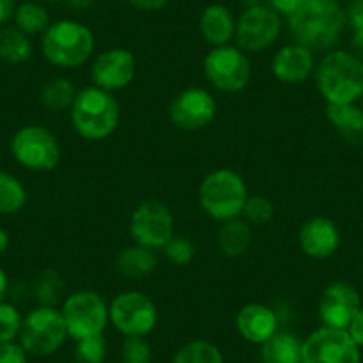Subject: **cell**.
Here are the masks:
<instances>
[{
  "label": "cell",
  "instance_id": "6da1fadb",
  "mask_svg": "<svg viewBox=\"0 0 363 363\" xmlns=\"http://www.w3.org/2000/svg\"><path fill=\"white\" fill-rule=\"evenodd\" d=\"M287 20L296 43L312 52L331 50L347 23L340 0H303Z\"/></svg>",
  "mask_w": 363,
  "mask_h": 363
},
{
  "label": "cell",
  "instance_id": "7a4b0ae2",
  "mask_svg": "<svg viewBox=\"0 0 363 363\" xmlns=\"http://www.w3.org/2000/svg\"><path fill=\"white\" fill-rule=\"evenodd\" d=\"M315 86L326 104H356L363 95V61L347 50H330L315 66Z\"/></svg>",
  "mask_w": 363,
  "mask_h": 363
},
{
  "label": "cell",
  "instance_id": "3957f363",
  "mask_svg": "<svg viewBox=\"0 0 363 363\" xmlns=\"http://www.w3.org/2000/svg\"><path fill=\"white\" fill-rule=\"evenodd\" d=\"M69 111L73 128L87 141H104L111 138L120 125V104L113 93L96 86L77 91Z\"/></svg>",
  "mask_w": 363,
  "mask_h": 363
},
{
  "label": "cell",
  "instance_id": "277c9868",
  "mask_svg": "<svg viewBox=\"0 0 363 363\" xmlns=\"http://www.w3.org/2000/svg\"><path fill=\"white\" fill-rule=\"evenodd\" d=\"M41 52L50 65L79 68L95 52V34L77 20H59L43 33Z\"/></svg>",
  "mask_w": 363,
  "mask_h": 363
},
{
  "label": "cell",
  "instance_id": "5b68a950",
  "mask_svg": "<svg viewBox=\"0 0 363 363\" xmlns=\"http://www.w3.org/2000/svg\"><path fill=\"white\" fill-rule=\"evenodd\" d=\"M247 187L244 178L237 171L221 167L201 180L198 198L208 218L216 221H230L240 218L247 200Z\"/></svg>",
  "mask_w": 363,
  "mask_h": 363
},
{
  "label": "cell",
  "instance_id": "8992f818",
  "mask_svg": "<svg viewBox=\"0 0 363 363\" xmlns=\"http://www.w3.org/2000/svg\"><path fill=\"white\" fill-rule=\"evenodd\" d=\"M68 338L61 310L55 306H38L23 317L20 345L33 356H50L65 345Z\"/></svg>",
  "mask_w": 363,
  "mask_h": 363
},
{
  "label": "cell",
  "instance_id": "52a82bcc",
  "mask_svg": "<svg viewBox=\"0 0 363 363\" xmlns=\"http://www.w3.org/2000/svg\"><path fill=\"white\" fill-rule=\"evenodd\" d=\"M61 313L68 330V337L75 342L104 335L111 320L106 299L95 291L73 292L62 303Z\"/></svg>",
  "mask_w": 363,
  "mask_h": 363
},
{
  "label": "cell",
  "instance_id": "ba28073f",
  "mask_svg": "<svg viewBox=\"0 0 363 363\" xmlns=\"http://www.w3.org/2000/svg\"><path fill=\"white\" fill-rule=\"evenodd\" d=\"M11 153L16 162L34 173H47L57 167L61 146L54 132L41 125H26L11 141Z\"/></svg>",
  "mask_w": 363,
  "mask_h": 363
},
{
  "label": "cell",
  "instance_id": "9c48e42d",
  "mask_svg": "<svg viewBox=\"0 0 363 363\" xmlns=\"http://www.w3.org/2000/svg\"><path fill=\"white\" fill-rule=\"evenodd\" d=\"M208 82L223 93H239L251 80V62L244 50L230 45L214 47L203 61Z\"/></svg>",
  "mask_w": 363,
  "mask_h": 363
},
{
  "label": "cell",
  "instance_id": "30bf717a",
  "mask_svg": "<svg viewBox=\"0 0 363 363\" xmlns=\"http://www.w3.org/2000/svg\"><path fill=\"white\" fill-rule=\"evenodd\" d=\"M157 306L145 292L125 291L113 299L109 319L125 337H146L157 326Z\"/></svg>",
  "mask_w": 363,
  "mask_h": 363
},
{
  "label": "cell",
  "instance_id": "8fae6325",
  "mask_svg": "<svg viewBox=\"0 0 363 363\" xmlns=\"http://www.w3.org/2000/svg\"><path fill=\"white\" fill-rule=\"evenodd\" d=\"M359 349L347 330L320 326L303 340L301 363H362Z\"/></svg>",
  "mask_w": 363,
  "mask_h": 363
},
{
  "label": "cell",
  "instance_id": "7c38bea8",
  "mask_svg": "<svg viewBox=\"0 0 363 363\" xmlns=\"http://www.w3.org/2000/svg\"><path fill=\"white\" fill-rule=\"evenodd\" d=\"M130 235L139 246L162 250L174 235V219L169 207L159 200L141 201L132 212Z\"/></svg>",
  "mask_w": 363,
  "mask_h": 363
},
{
  "label": "cell",
  "instance_id": "4fadbf2b",
  "mask_svg": "<svg viewBox=\"0 0 363 363\" xmlns=\"http://www.w3.org/2000/svg\"><path fill=\"white\" fill-rule=\"evenodd\" d=\"M281 33V18L269 6H250L240 15L235 27V38L239 48L250 54L267 50L277 43Z\"/></svg>",
  "mask_w": 363,
  "mask_h": 363
},
{
  "label": "cell",
  "instance_id": "5bb4252c",
  "mask_svg": "<svg viewBox=\"0 0 363 363\" xmlns=\"http://www.w3.org/2000/svg\"><path fill=\"white\" fill-rule=\"evenodd\" d=\"M218 104L208 91L187 87L169 104V120L182 130H201L214 121Z\"/></svg>",
  "mask_w": 363,
  "mask_h": 363
},
{
  "label": "cell",
  "instance_id": "9a60e30c",
  "mask_svg": "<svg viewBox=\"0 0 363 363\" xmlns=\"http://www.w3.org/2000/svg\"><path fill=\"white\" fill-rule=\"evenodd\" d=\"M135 72H138V61L130 50L109 48L102 52L91 65V80L93 86L113 93L130 86Z\"/></svg>",
  "mask_w": 363,
  "mask_h": 363
},
{
  "label": "cell",
  "instance_id": "2e32d148",
  "mask_svg": "<svg viewBox=\"0 0 363 363\" xmlns=\"http://www.w3.org/2000/svg\"><path fill=\"white\" fill-rule=\"evenodd\" d=\"M359 308V292L349 281H333L320 294L319 317L323 326L347 330Z\"/></svg>",
  "mask_w": 363,
  "mask_h": 363
},
{
  "label": "cell",
  "instance_id": "e0dca14e",
  "mask_svg": "<svg viewBox=\"0 0 363 363\" xmlns=\"http://www.w3.org/2000/svg\"><path fill=\"white\" fill-rule=\"evenodd\" d=\"M298 240L306 257L324 260L337 253L342 244V235L338 226L330 218L317 216L303 223Z\"/></svg>",
  "mask_w": 363,
  "mask_h": 363
},
{
  "label": "cell",
  "instance_id": "ac0fdd59",
  "mask_svg": "<svg viewBox=\"0 0 363 363\" xmlns=\"http://www.w3.org/2000/svg\"><path fill=\"white\" fill-rule=\"evenodd\" d=\"M315 57L310 48L299 43L285 45L272 57V73L284 84L306 82L315 72Z\"/></svg>",
  "mask_w": 363,
  "mask_h": 363
},
{
  "label": "cell",
  "instance_id": "d6986e66",
  "mask_svg": "<svg viewBox=\"0 0 363 363\" xmlns=\"http://www.w3.org/2000/svg\"><path fill=\"white\" fill-rule=\"evenodd\" d=\"M235 326L240 337L250 344L262 345L278 331V315L262 303H250L239 310Z\"/></svg>",
  "mask_w": 363,
  "mask_h": 363
},
{
  "label": "cell",
  "instance_id": "ffe728a7",
  "mask_svg": "<svg viewBox=\"0 0 363 363\" xmlns=\"http://www.w3.org/2000/svg\"><path fill=\"white\" fill-rule=\"evenodd\" d=\"M326 118L347 145H363V107L358 104H326Z\"/></svg>",
  "mask_w": 363,
  "mask_h": 363
},
{
  "label": "cell",
  "instance_id": "44dd1931",
  "mask_svg": "<svg viewBox=\"0 0 363 363\" xmlns=\"http://www.w3.org/2000/svg\"><path fill=\"white\" fill-rule=\"evenodd\" d=\"M235 20L228 8L221 4H211L200 16V33L203 40L212 47L228 45L235 36Z\"/></svg>",
  "mask_w": 363,
  "mask_h": 363
},
{
  "label": "cell",
  "instance_id": "7402d4cb",
  "mask_svg": "<svg viewBox=\"0 0 363 363\" xmlns=\"http://www.w3.org/2000/svg\"><path fill=\"white\" fill-rule=\"evenodd\" d=\"M159 258H157L155 250L139 246H128L121 250L116 257V269L121 277L128 280H141V278L150 277L157 269Z\"/></svg>",
  "mask_w": 363,
  "mask_h": 363
},
{
  "label": "cell",
  "instance_id": "603a6c76",
  "mask_svg": "<svg viewBox=\"0 0 363 363\" xmlns=\"http://www.w3.org/2000/svg\"><path fill=\"white\" fill-rule=\"evenodd\" d=\"M260 347L262 363H301L303 340L289 331H277Z\"/></svg>",
  "mask_w": 363,
  "mask_h": 363
},
{
  "label": "cell",
  "instance_id": "cb8c5ba5",
  "mask_svg": "<svg viewBox=\"0 0 363 363\" xmlns=\"http://www.w3.org/2000/svg\"><path fill=\"white\" fill-rule=\"evenodd\" d=\"M253 244V230L244 219L235 218L226 221L219 228L218 233V246L221 253L230 258H240L250 251Z\"/></svg>",
  "mask_w": 363,
  "mask_h": 363
},
{
  "label": "cell",
  "instance_id": "d4e9b609",
  "mask_svg": "<svg viewBox=\"0 0 363 363\" xmlns=\"http://www.w3.org/2000/svg\"><path fill=\"white\" fill-rule=\"evenodd\" d=\"M77 96V89L72 80L65 77L52 79L41 87L40 104L48 113H65L66 109H72L73 100Z\"/></svg>",
  "mask_w": 363,
  "mask_h": 363
},
{
  "label": "cell",
  "instance_id": "484cf974",
  "mask_svg": "<svg viewBox=\"0 0 363 363\" xmlns=\"http://www.w3.org/2000/svg\"><path fill=\"white\" fill-rule=\"evenodd\" d=\"M33 57V43L16 27L0 29V61L8 65H22Z\"/></svg>",
  "mask_w": 363,
  "mask_h": 363
},
{
  "label": "cell",
  "instance_id": "4316f807",
  "mask_svg": "<svg viewBox=\"0 0 363 363\" xmlns=\"http://www.w3.org/2000/svg\"><path fill=\"white\" fill-rule=\"evenodd\" d=\"M27 203V191L22 182L11 173L0 171V216H11Z\"/></svg>",
  "mask_w": 363,
  "mask_h": 363
},
{
  "label": "cell",
  "instance_id": "83f0119b",
  "mask_svg": "<svg viewBox=\"0 0 363 363\" xmlns=\"http://www.w3.org/2000/svg\"><path fill=\"white\" fill-rule=\"evenodd\" d=\"M13 18H15L16 29L22 30L27 36L45 33L48 29V22H50L47 9L38 2H23V4L16 6Z\"/></svg>",
  "mask_w": 363,
  "mask_h": 363
},
{
  "label": "cell",
  "instance_id": "f1b7e54d",
  "mask_svg": "<svg viewBox=\"0 0 363 363\" xmlns=\"http://www.w3.org/2000/svg\"><path fill=\"white\" fill-rule=\"evenodd\" d=\"M173 363H225L221 349L208 340H193L182 345Z\"/></svg>",
  "mask_w": 363,
  "mask_h": 363
},
{
  "label": "cell",
  "instance_id": "f546056e",
  "mask_svg": "<svg viewBox=\"0 0 363 363\" xmlns=\"http://www.w3.org/2000/svg\"><path fill=\"white\" fill-rule=\"evenodd\" d=\"M62 292H65V281L57 271L47 269L41 272L36 287H34V294L41 306H55V303L61 299Z\"/></svg>",
  "mask_w": 363,
  "mask_h": 363
},
{
  "label": "cell",
  "instance_id": "4dcf8cb0",
  "mask_svg": "<svg viewBox=\"0 0 363 363\" xmlns=\"http://www.w3.org/2000/svg\"><path fill=\"white\" fill-rule=\"evenodd\" d=\"M272 214H274V207H272L271 201L262 194H253V196H247L240 216L247 225L262 226L271 221Z\"/></svg>",
  "mask_w": 363,
  "mask_h": 363
},
{
  "label": "cell",
  "instance_id": "1f68e13d",
  "mask_svg": "<svg viewBox=\"0 0 363 363\" xmlns=\"http://www.w3.org/2000/svg\"><path fill=\"white\" fill-rule=\"evenodd\" d=\"M162 253L171 264L174 265H187L196 257V246L193 240L186 235H173L167 240L166 246L162 247Z\"/></svg>",
  "mask_w": 363,
  "mask_h": 363
},
{
  "label": "cell",
  "instance_id": "d6a6232c",
  "mask_svg": "<svg viewBox=\"0 0 363 363\" xmlns=\"http://www.w3.org/2000/svg\"><path fill=\"white\" fill-rule=\"evenodd\" d=\"M107 356V342L104 335L77 340L75 359L77 363H104Z\"/></svg>",
  "mask_w": 363,
  "mask_h": 363
},
{
  "label": "cell",
  "instance_id": "836d02e7",
  "mask_svg": "<svg viewBox=\"0 0 363 363\" xmlns=\"http://www.w3.org/2000/svg\"><path fill=\"white\" fill-rule=\"evenodd\" d=\"M23 317L15 305L0 303V342H13L18 338Z\"/></svg>",
  "mask_w": 363,
  "mask_h": 363
},
{
  "label": "cell",
  "instance_id": "e575fe53",
  "mask_svg": "<svg viewBox=\"0 0 363 363\" xmlns=\"http://www.w3.org/2000/svg\"><path fill=\"white\" fill-rule=\"evenodd\" d=\"M153 349L146 337H127L121 344V363H152Z\"/></svg>",
  "mask_w": 363,
  "mask_h": 363
},
{
  "label": "cell",
  "instance_id": "d590c367",
  "mask_svg": "<svg viewBox=\"0 0 363 363\" xmlns=\"http://www.w3.org/2000/svg\"><path fill=\"white\" fill-rule=\"evenodd\" d=\"M27 356L20 342H0V363H27Z\"/></svg>",
  "mask_w": 363,
  "mask_h": 363
},
{
  "label": "cell",
  "instance_id": "8d00e7d4",
  "mask_svg": "<svg viewBox=\"0 0 363 363\" xmlns=\"http://www.w3.org/2000/svg\"><path fill=\"white\" fill-rule=\"evenodd\" d=\"M345 16L354 33H363V0H351L349 8L345 9Z\"/></svg>",
  "mask_w": 363,
  "mask_h": 363
},
{
  "label": "cell",
  "instance_id": "74e56055",
  "mask_svg": "<svg viewBox=\"0 0 363 363\" xmlns=\"http://www.w3.org/2000/svg\"><path fill=\"white\" fill-rule=\"evenodd\" d=\"M301 2L303 0H269V8L274 9L278 15L289 16L301 6Z\"/></svg>",
  "mask_w": 363,
  "mask_h": 363
},
{
  "label": "cell",
  "instance_id": "f35d334b",
  "mask_svg": "<svg viewBox=\"0 0 363 363\" xmlns=\"http://www.w3.org/2000/svg\"><path fill=\"white\" fill-rule=\"evenodd\" d=\"M127 2L138 11H160L166 8L169 0H127Z\"/></svg>",
  "mask_w": 363,
  "mask_h": 363
},
{
  "label": "cell",
  "instance_id": "ab89813d",
  "mask_svg": "<svg viewBox=\"0 0 363 363\" xmlns=\"http://www.w3.org/2000/svg\"><path fill=\"white\" fill-rule=\"evenodd\" d=\"M347 331H349V335L352 337V340H354L359 347H363V305H362V308L358 310V313L354 315L352 323L349 324Z\"/></svg>",
  "mask_w": 363,
  "mask_h": 363
},
{
  "label": "cell",
  "instance_id": "60d3db41",
  "mask_svg": "<svg viewBox=\"0 0 363 363\" xmlns=\"http://www.w3.org/2000/svg\"><path fill=\"white\" fill-rule=\"evenodd\" d=\"M15 0H0V26H4L15 15Z\"/></svg>",
  "mask_w": 363,
  "mask_h": 363
},
{
  "label": "cell",
  "instance_id": "b9f144b4",
  "mask_svg": "<svg viewBox=\"0 0 363 363\" xmlns=\"http://www.w3.org/2000/svg\"><path fill=\"white\" fill-rule=\"evenodd\" d=\"M65 4L77 13H84L93 6V0H65Z\"/></svg>",
  "mask_w": 363,
  "mask_h": 363
},
{
  "label": "cell",
  "instance_id": "7bdbcfd3",
  "mask_svg": "<svg viewBox=\"0 0 363 363\" xmlns=\"http://www.w3.org/2000/svg\"><path fill=\"white\" fill-rule=\"evenodd\" d=\"M351 48H352V50H351L352 54L358 55V57L363 61V33H354V34H352Z\"/></svg>",
  "mask_w": 363,
  "mask_h": 363
},
{
  "label": "cell",
  "instance_id": "ee69618b",
  "mask_svg": "<svg viewBox=\"0 0 363 363\" xmlns=\"http://www.w3.org/2000/svg\"><path fill=\"white\" fill-rule=\"evenodd\" d=\"M9 291V281H8V277H6L4 269L0 267V303L4 301L6 294H8Z\"/></svg>",
  "mask_w": 363,
  "mask_h": 363
},
{
  "label": "cell",
  "instance_id": "f6af8a7d",
  "mask_svg": "<svg viewBox=\"0 0 363 363\" xmlns=\"http://www.w3.org/2000/svg\"><path fill=\"white\" fill-rule=\"evenodd\" d=\"M9 242H11V239H9V233L6 232L4 228H0V255L4 253L6 250H8Z\"/></svg>",
  "mask_w": 363,
  "mask_h": 363
},
{
  "label": "cell",
  "instance_id": "bcb514c9",
  "mask_svg": "<svg viewBox=\"0 0 363 363\" xmlns=\"http://www.w3.org/2000/svg\"><path fill=\"white\" fill-rule=\"evenodd\" d=\"M242 2L247 6V8H250V6H258L262 0H242Z\"/></svg>",
  "mask_w": 363,
  "mask_h": 363
},
{
  "label": "cell",
  "instance_id": "7dc6e473",
  "mask_svg": "<svg viewBox=\"0 0 363 363\" xmlns=\"http://www.w3.org/2000/svg\"><path fill=\"white\" fill-rule=\"evenodd\" d=\"M47 2H52V4H55V2H65V0H47Z\"/></svg>",
  "mask_w": 363,
  "mask_h": 363
},
{
  "label": "cell",
  "instance_id": "c3c4849f",
  "mask_svg": "<svg viewBox=\"0 0 363 363\" xmlns=\"http://www.w3.org/2000/svg\"><path fill=\"white\" fill-rule=\"evenodd\" d=\"M359 102H362V104H359V106L363 107V95H362V99H359Z\"/></svg>",
  "mask_w": 363,
  "mask_h": 363
},
{
  "label": "cell",
  "instance_id": "681fc988",
  "mask_svg": "<svg viewBox=\"0 0 363 363\" xmlns=\"http://www.w3.org/2000/svg\"><path fill=\"white\" fill-rule=\"evenodd\" d=\"M0 160H2V153H0Z\"/></svg>",
  "mask_w": 363,
  "mask_h": 363
}]
</instances>
